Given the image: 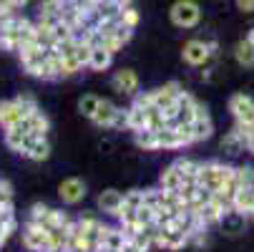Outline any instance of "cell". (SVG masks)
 I'll return each mask as SVG.
<instances>
[{
    "mask_svg": "<svg viewBox=\"0 0 254 252\" xmlns=\"http://www.w3.org/2000/svg\"><path fill=\"white\" fill-rule=\"evenodd\" d=\"M232 174H234V167H229V164L206 162V164H199V184L211 192H219Z\"/></svg>",
    "mask_w": 254,
    "mask_h": 252,
    "instance_id": "cell-1",
    "label": "cell"
},
{
    "mask_svg": "<svg viewBox=\"0 0 254 252\" xmlns=\"http://www.w3.org/2000/svg\"><path fill=\"white\" fill-rule=\"evenodd\" d=\"M169 18L176 28H194L201 20V8L196 0H176L169 10Z\"/></svg>",
    "mask_w": 254,
    "mask_h": 252,
    "instance_id": "cell-2",
    "label": "cell"
},
{
    "mask_svg": "<svg viewBox=\"0 0 254 252\" xmlns=\"http://www.w3.org/2000/svg\"><path fill=\"white\" fill-rule=\"evenodd\" d=\"M30 220H33V222H38V225L46 227V230H58V227H65V225L70 222L65 212L53 209V207H46V204H33V209H30Z\"/></svg>",
    "mask_w": 254,
    "mask_h": 252,
    "instance_id": "cell-3",
    "label": "cell"
},
{
    "mask_svg": "<svg viewBox=\"0 0 254 252\" xmlns=\"http://www.w3.org/2000/svg\"><path fill=\"white\" fill-rule=\"evenodd\" d=\"M23 245L30 252H51V232L38 222L28 220V225L23 227Z\"/></svg>",
    "mask_w": 254,
    "mask_h": 252,
    "instance_id": "cell-4",
    "label": "cell"
},
{
    "mask_svg": "<svg viewBox=\"0 0 254 252\" xmlns=\"http://www.w3.org/2000/svg\"><path fill=\"white\" fill-rule=\"evenodd\" d=\"M229 111L234 114L237 126H252L254 129V98L247 93H237L229 98Z\"/></svg>",
    "mask_w": 254,
    "mask_h": 252,
    "instance_id": "cell-5",
    "label": "cell"
},
{
    "mask_svg": "<svg viewBox=\"0 0 254 252\" xmlns=\"http://www.w3.org/2000/svg\"><path fill=\"white\" fill-rule=\"evenodd\" d=\"M20 15H10L0 20V48L3 51H18L20 48Z\"/></svg>",
    "mask_w": 254,
    "mask_h": 252,
    "instance_id": "cell-6",
    "label": "cell"
},
{
    "mask_svg": "<svg viewBox=\"0 0 254 252\" xmlns=\"http://www.w3.org/2000/svg\"><path fill=\"white\" fill-rule=\"evenodd\" d=\"M196 109H199V103L194 101L191 93L187 91H181L179 101H176V114H174V121L171 126H181V124H191L194 116H196Z\"/></svg>",
    "mask_w": 254,
    "mask_h": 252,
    "instance_id": "cell-7",
    "label": "cell"
},
{
    "mask_svg": "<svg viewBox=\"0 0 254 252\" xmlns=\"http://www.w3.org/2000/svg\"><path fill=\"white\" fill-rule=\"evenodd\" d=\"M181 91H184V88H181L176 81H169V84L154 88L151 91V98H154V103L159 106L161 111H166V109H174V106H176V98L181 96Z\"/></svg>",
    "mask_w": 254,
    "mask_h": 252,
    "instance_id": "cell-8",
    "label": "cell"
},
{
    "mask_svg": "<svg viewBox=\"0 0 254 252\" xmlns=\"http://www.w3.org/2000/svg\"><path fill=\"white\" fill-rule=\"evenodd\" d=\"M35 139H43V136H35V134H30V131H23V129H18V126H10V129H5V144H8V149H10V152L25 154V152L30 149V144H33Z\"/></svg>",
    "mask_w": 254,
    "mask_h": 252,
    "instance_id": "cell-9",
    "label": "cell"
},
{
    "mask_svg": "<svg viewBox=\"0 0 254 252\" xmlns=\"http://www.w3.org/2000/svg\"><path fill=\"white\" fill-rule=\"evenodd\" d=\"M187 242H189V235L179 232L174 225H164V227H159L156 240H154V245L166 247V250H179V247H184Z\"/></svg>",
    "mask_w": 254,
    "mask_h": 252,
    "instance_id": "cell-10",
    "label": "cell"
},
{
    "mask_svg": "<svg viewBox=\"0 0 254 252\" xmlns=\"http://www.w3.org/2000/svg\"><path fill=\"white\" fill-rule=\"evenodd\" d=\"M58 194H61V199H63L65 204H78V202L86 197V184H83V179H78V176L63 179L61 187H58Z\"/></svg>",
    "mask_w": 254,
    "mask_h": 252,
    "instance_id": "cell-11",
    "label": "cell"
},
{
    "mask_svg": "<svg viewBox=\"0 0 254 252\" xmlns=\"http://www.w3.org/2000/svg\"><path fill=\"white\" fill-rule=\"evenodd\" d=\"M25 116H30V114L18 103V98H13V101H0V126H3V129H10V126L20 124Z\"/></svg>",
    "mask_w": 254,
    "mask_h": 252,
    "instance_id": "cell-12",
    "label": "cell"
},
{
    "mask_svg": "<svg viewBox=\"0 0 254 252\" xmlns=\"http://www.w3.org/2000/svg\"><path fill=\"white\" fill-rule=\"evenodd\" d=\"M209 56H211V48L204 41H187L184 48H181V58L189 66H204L209 61Z\"/></svg>",
    "mask_w": 254,
    "mask_h": 252,
    "instance_id": "cell-13",
    "label": "cell"
},
{
    "mask_svg": "<svg viewBox=\"0 0 254 252\" xmlns=\"http://www.w3.org/2000/svg\"><path fill=\"white\" fill-rule=\"evenodd\" d=\"M111 84H114V88L121 96H138V76H136V71H131V68L116 71Z\"/></svg>",
    "mask_w": 254,
    "mask_h": 252,
    "instance_id": "cell-14",
    "label": "cell"
},
{
    "mask_svg": "<svg viewBox=\"0 0 254 252\" xmlns=\"http://www.w3.org/2000/svg\"><path fill=\"white\" fill-rule=\"evenodd\" d=\"M119 106L114 103V101H108V98H101V103H98V109H96V114H93V124L96 126H114L116 124V116H119Z\"/></svg>",
    "mask_w": 254,
    "mask_h": 252,
    "instance_id": "cell-15",
    "label": "cell"
},
{
    "mask_svg": "<svg viewBox=\"0 0 254 252\" xmlns=\"http://www.w3.org/2000/svg\"><path fill=\"white\" fill-rule=\"evenodd\" d=\"M191 131H194V141H204V139H209V136H211V131H214L211 116H209V111L204 109L201 103H199L196 116H194V121H191Z\"/></svg>",
    "mask_w": 254,
    "mask_h": 252,
    "instance_id": "cell-16",
    "label": "cell"
},
{
    "mask_svg": "<svg viewBox=\"0 0 254 252\" xmlns=\"http://www.w3.org/2000/svg\"><path fill=\"white\" fill-rule=\"evenodd\" d=\"M244 214L242 212H237L234 207L232 209H227L224 214H222V220H219V225H222V230L227 232V235H239L242 230H244Z\"/></svg>",
    "mask_w": 254,
    "mask_h": 252,
    "instance_id": "cell-17",
    "label": "cell"
},
{
    "mask_svg": "<svg viewBox=\"0 0 254 252\" xmlns=\"http://www.w3.org/2000/svg\"><path fill=\"white\" fill-rule=\"evenodd\" d=\"M121 202H124V194H121L119 189H106V192H101V197H98V207H101V212L114 214V217H116V212H119Z\"/></svg>",
    "mask_w": 254,
    "mask_h": 252,
    "instance_id": "cell-18",
    "label": "cell"
},
{
    "mask_svg": "<svg viewBox=\"0 0 254 252\" xmlns=\"http://www.w3.org/2000/svg\"><path fill=\"white\" fill-rule=\"evenodd\" d=\"M126 242H128V235H126V230H124V227H106V235H103L101 247H108V250L119 252Z\"/></svg>",
    "mask_w": 254,
    "mask_h": 252,
    "instance_id": "cell-19",
    "label": "cell"
},
{
    "mask_svg": "<svg viewBox=\"0 0 254 252\" xmlns=\"http://www.w3.org/2000/svg\"><path fill=\"white\" fill-rule=\"evenodd\" d=\"M111 63H114V53L106 51L103 46H96L93 53H91L88 68H91V71H106V68H111Z\"/></svg>",
    "mask_w": 254,
    "mask_h": 252,
    "instance_id": "cell-20",
    "label": "cell"
},
{
    "mask_svg": "<svg viewBox=\"0 0 254 252\" xmlns=\"http://www.w3.org/2000/svg\"><path fill=\"white\" fill-rule=\"evenodd\" d=\"M181 184H184V179H181V171H179L176 164H171V167H166V169L161 171V189L179 192Z\"/></svg>",
    "mask_w": 254,
    "mask_h": 252,
    "instance_id": "cell-21",
    "label": "cell"
},
{
    "mask_svg": "<svg viewBox=\"0 0 254 252\" xmlns=\"http://www.w3.org/2000/svg\"><path fill=\"white\" fill-rule=\"evenodd\" d=\"M28 119V126H30V134H35V136H46L48 134V129H51V121H48V116L38 109V111H33L30 116H25Z\"/></svg>",
    "mask_w": 254,
    "mask_h": 252,
    "instance_id": "cell-22",
    "label": "cell"
},
{
    "mask_svg": "<svg viewBox=\"0 0 254 252\" xmlns=\"http://www.w3.org/2000/svg\"><path fill=\"white\" fill-rule=\"evenodd\" d=\"M25 157L33 159V162H46V159L51 157V144H48V139H46V136H43V139H35V141L30 144V149L25 152Z\"/></svg>",
    "mask_w": 254,
    "mask_h": 252,
    "instance_id": "cell-23",
    "label": "cell"
},
{
    "mask_svg": "<svg viewBox=\"0 0 254 252\" xmlns=\"http://www.w3.org/2000/svg\"><path fill=\"white\" fill-rule=\"evenodd\" d=\"M234 58L239 66H254V43H249L247 38L239 41L234 46Z\"/></svg>",
    "mask_w": 254,
    "mask_h": 252,
    "instance_id": "cell-24",
    "label": "cell"
},
{
    "mask_svg": "<svg viewBox=\"0 0 254 252\" xmlns=\"http://www.w3.org/2000/svg\"><path fill=\"white\" fill-rule=\"evenodd\" d=\"M133 139H136V144L141 149H149V152H154L156 149V131L154 129H138V131H133Z\"/></svg>",
    "mask_w": 254,
    "mask_h": 252,
    "instance_id": "cell-25",
    "label": "cell"
},
{
    "mask_svg": "<svg viewBox=\"0 0 254 252\" xmlns=\"http://www.w3.org/2000/svg\"><path fill=\"white\" fill-rule=\"evenodd\" d=\"M98 103H101V98H98L96 93H86V96H81V101H78V111H81L86 119H93Z\"/></svg>",
    "mask_w": 254,
    "mask_h": 252,
    "instance_id": "cell-26",
    "label": "cell"
},
{
    "mask_svg": "<svg viewBox=\"0 0 254 252\" xmlns=\"http://www.w3.org/2000/svg\"><path fill=\"white\" fill-rule=\"evenodd\" d=\"M116 20H119L121 25H126V28H131V30H133V28L138 25V20H141V18H138V10H136V8L126 5V8H121V10H119Z\"/></svg>",
    "mask_w": 254,
    "mask_h": 252,
    "instance_id": "cell-27",
    "label": "cell"
},
{
    "mask_svg": "<svg viewBox=\"0 0 254 252\" xmlns=\"http://www.w3.org/2000/svg\"><path fill=\"white\" fill-rule=\"evenodd\" d=\"M242 147H244V139L239 136V131H237V129H232V131L224 136V141H222V149H224V152H229V154L239 152Z\"/></svg>",
    "mask_w": 254,
    "mask_h": 252,
    "instance_id": "cell-28",
    "label": "cell"
},
{
    "mask_svg": "<svg viewBox=\"0 0 254 252\" xmlns=\"http://www.w3.org/2000/svg\"><path fill=\"white\" fill-rule=\"evenodd\" d=\"M13 202V184L8 179H0V204H8Z\"/></svg>",
    "mask_w": 254,
    "mask_h": 252,
    "instance_id": "cell-29",
    "label": "cell"
},
{
    "mask_svg": "<svg viewBox=\"0 0 254 252\" xmlns=\"http://www.w3.org/2000/svg\"><path fill=\"white\" fill-rule=\"evenodd\" d=\"M237 8L242 13H254V0H237Z\"/></svg>",
    "mask_w": 254,
    "mask_h": 252,
    "instance_id": "cell-30",
    "label": "cell"
},
{
    "mask_svg": "<svg viewBox=\"0 0 254 252\" xmlns=\"http://www.w3.org/2000/svg\"><path fill=\"white\" fill-rule=\"evenodd\" d=\"M247 189L254 192V169L252 167H247Z\"/></svg>",
    "mask_w": 254,
    "mask_h": 252,
    "instance_id": "cell-31",
    "label": "cell"
},
{
    "mask_svg": "<svg viewBox=\"0 0 254 252\" xmlns=\"http://www.w3.org/2000/svg\"><path fill=\"white\" fill-rule=\"evenodd\" d=\"M247 149L254 154V131H252V134H249V139H247Z\"/></svg>",
    "mask_w": 254,
    "mask_h": 252,
    "instance_id": "cell-32",
    "label": "cell"
},
{
    "mask_svg": "<svg viewBox=\"0 0 254 252\" xmlns=\"http://www.w3.org/2000/svg\"><path fill=\"white\" fill-rule=\"evenodd\" d=\"M116 5H121V8H126V5H131V0H114Z\"/></svg>",
    "mask_w": 254,
    "mask_h": 252,
    "instance_id": "cell-33",
    "label": "cell"
},
{
    "mask_svg": "<svg viewBox=\"0 0 254 252\" xmlns=\"http://www.w3.org/2000/svg\"><path fill=\"white\" fill-rule=\"evenodd\" d=\"M244 38H247V41H249V43H254V28H252V30H249V33H247V35H244Z\"/></svg>",
    "mask_w": 254,
    "mask_h": 252,
    "instance_id": "cell-34",
    "label": "cell"
},
{
    "mask_svg": "<svg viewBox=\"0 0 254 252\" xmlns=\"http://www.w3.org/2000/svg\"><path fill=\"white\" fill-rule=\"evenodd\" d=\"M25 3H28V0H13V5H15V8H23Z\"/></svg>",
    "mask_w": 254,
    "mask_h": 252,
    "instance_id": "cell-35",
    "label": "cell"
},
{
    "mask_svg": "<svg viewBox=\"0 0 254 252\" xmlns=\"http://www.w3.org/2000/svg\"><path fill=\"white\" fill-rule=\"evenodd\" d=\"M61 3H70V0H61Z\"/></svg>",
    "mask_w": 254,
    "mask_h": 252,
    "instance_id": "cell-36",
    "label": "cell"
}]
</instances>
